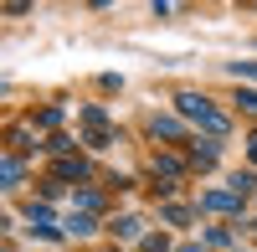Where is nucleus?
I'll list each match as a JSON object with an SVG mask.
<instances>
[{
  "mask_svg": "<svg viewBox=\"0 0 257 252\" xmlns=\"http://www.w3.org/2000/svg\"><path fill=\"white\" fill-rule=\"evenodd\" d=\"M6 185H21V160H16V155L6 160Z\"/></svg>",
  "mask_w": 257,
  "mask_h": 252,
  "instance_id": "nucleus-11",
  "label": "nucleus"
},
{
  "mask_svg": "<svg viewBox=\"0 0 257 252\" xmlns=\"http://www.w3.org/2000/svg\"><path fill=\"white\" fill-rule=\"evenodd\" d=\"M31 232H36V237H57V221H52L47 206H31Z\"/></svg>",
  "mask_w": 257,
  "mask_h": 252,
  "instance_id": "nucleus-3",
  "label": "nucleus"
},
{
  "mask_svg": "<svg viewBox=\"0 0 257 252\" xmlns=\"http://www.w3.org/2000/svg\"><path fill=\"white\" fill-rule=\"evenodd\" d=\"M190 160H196V165H211V160H216V144H190Z\"/></svg>",
  "mask_w": 257,
  "mask_h": 252,
  "instance_id": "nucleus-8",
  "label": "nucleus"
},
{
  "mask_svg": "<svg viewBox=\"0 0 257 252\" xmlns=\"http://www.w3.org/2000/svg\"><path fill=\"white\" fill-rule=\"evenodd\" d=\"M47 150H52V155H62V160H67V155H72V139H67V134H52V139H47Z\"/></svg>",
  "mask_w": 257,
  "mask_h": 252,
  "instance_id": "nucleus-9",
  "label": "nucleus"
},
{
  "mask_svg": "<svg viewBox=\"0 0 257 252\" xmlns=\"http://www.w3.org/2000/svg\"><path fill=\"white\" fill-rule=\"evenodd\" d=\"M155 175L175 180V175H180V155H160V160H155Z\"/></svg>",
  "mask_w": 257,
  "mask_h": 252,
  "instance_id": "nucleus-6",
  "label": "nucleus"
},
{
  "mask_svg": "<svg viewBox=\"0 0 257 252\" xmlns=\"http://www.w3.org/2000/svg\"><path fill=\"white\" fill-rule=\"evenodd\" d=\"M237 103H242V108H247V113H257V93H242Z\"/></svg>",
  "mask_w": 257,
  "mask_h": 252,
  "instance_id": "nucleus-14",
  "label": "nucleus"
},
{
  "mask_svg": "<svg viewBox=\"0 0 257 252\" xmlns=\"http://www.w3.org/2000/svg\"><path fill=\"white\" fill-rule=\"evenodd\" d=\"M62 232H67V237H88V232H93V216H88V211H72Z\"/></svg>",
  "mask_w": 257,
  "mask_h": 252,
  "instance_id": "nucleus-5",
  "label": "nucleus"
},
{
  "mask_svg": "<svg viewBox=\"0 0 257 252\" xmlns=\"http://www.w3.org/2000/svg\"><path fill=\"white\" fill-rule=\"evenodd\" d=\"M237 206H242L237 191H206L201 196V211H237Z\"/></svg>",
  "mask_w": 257,
  "mask_h": 252,
  "instance_id": "nucleus-2",
  "label": "nucleus"
},
{
  "mask_svg": "<svg viewBox=\"0 0 257 252\" xmlns=\"http://www.w3.org/2000/svg\"><path fill=\"white\" fill-rule=\"evenodd\" d=\"M52 175H57V180H82V175H88V165L67 155V160H57V170H52Z\"/></svg>",
  "mask_w": 257,
  "mask_h": 252,
  "instance_id": "nucleus-4",
  "label": "nucleus"
},
{
  "mask_svg": "<svg viewBox=\"0 0 257 252\" xmlns=\"http://www.w3.org/2000/svg\"><path fill=\"white\" fill-rule=\"evenodd\" d=\"M165 221H175V226H180V221H190V211H185V206H165Z\"/></svg>",
  "mask_w": 257,
  "mask_h": 252,
  "instance_id": "nucleus-12",
  "label": "nucleus"
},
{
  "mask_svg": "<svg viewBox=\"0 0 257 252\" xmlns=\"http://www.w3.org/2000/svg\"><path fill=\"white\" fill-rule=\"evenodd\" d=\"M155 134H165V139H175V134H180V123H175V118H155Z\"/></svg>",
  "mask_w": 257,
  "mask_h": 252,
  "instance_id": "nucleus-10",
  "label": "nucleus"
},
{
  "mask_svg": "<svg viewBox=\"0 0 257 252\" xmlns=\"http://www.w3.org/2000/svg\"><path fill=\"white\" fill-rule=\"evenodd\" d=\"M180 252H201V247H180Z\"/></svg>",
  "mask_w": 257,
  "mask_h": 252,
  "instance_id": "nucleus-16",
  "label": "nucleus"
},
{
  "mask_svg": "<svg viewBox=\"0 0 257 252\" xmlns=\"http://www.w3.org/2000/svg\"><path fill=\"white\" fill-rule=\"evenodd\" d=\"M113 237H139V216H118L113 221Z\"/></svg>",
  "mask_w": 257,
  "mask_h": 252,
  "instance_id": "nucleus-7",
  "label": "nucleus"
},
{
  "mask_svg": "<svg viewBox=\"0 0 257 252\" xmlns=\"http://www.w3.org/2000/svg\"><path fill=\"white\" fill-rule=\"evenodd\" d=\"M175 103H180V113H185V118H196L206 134H226V113H216V108H211L201 93H180Z\"/></svg>",
  "mask_w": 257,
  "mask_h": 252,
  "instance_id": "nucleus-1",
  "label": "nucleus"
},
{
  "mask_svg": "<svg viewBox=\"0 0 257 252\" xmlns=\"http://www.w3.org/2000/svg\"><path fill=\"white\" fill-rule=\"evenodd\" d=\"M252 165H257V134H252Z\"/></svg>",
  "mask_w": 257,
  "mask_h": 252,
  "instance_id": "nucleus-15",
  "label": "nucleus"
},
{
  "mask_svg": "<svg viewBox=\"0 0 257 252\" xmlns=\"http://www.w3.org/2000/svg\"><path fill=\"white\" fill-rule=\"evenodd\" d=\"M231 72H237V77H242V72H247V77H257V62H231Z\"/></svg>",
  "mask_w": 257,
  "mask_h": 252,
  "instance_id": "nucleus-13",
  "label": "nucleus"
}]
</instances>
